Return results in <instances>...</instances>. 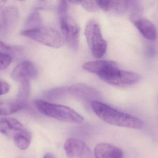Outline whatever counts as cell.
Segmentation results:
<instances>
[{
	"instance_id": "cell-1",
	"label": "cell",
	"mask_w": 158,
	"mask_h": 158,
	"mask_svg": "<svg viewBox=\"0 0 158 158\" xmlns=\"http://www.w3.org/2000/svg\"><path fill=\"white\" fill-rule=\"evenodd\" d=\"M83 68L95 73L101 79L115 86L131 85L139 81V74L131 71L121 70L116 62L109 60L89 61L84 64Z\"/></svg>"
},
{
	"instance_id": "cell-2",
	"label": "cell",
	"mask_w": 158,
	"mask_h": 158,
	"mask_svg": "<svg viewBox=\"0 0 158 158\" xmlns=\"http://www.w3.org/2000/svg\"><path fill=\"white\" fill-rule=\"evenodd\" d=\"M91 106L99 118L110 125L134 129H141L143 125L140 119L118 111L99 101H92Z\"/></svg>"
},
{
	"instance_id": "cell-3",
	"label": "cell",
	"mask_w": 158,
	"mask_h": 158,
	"mask_svg": "<svg viewBox=\"0 0 158 158\" xmlns=\"http://www.w3.org/2000/svg\"><path fill=\"white\" fill-rule=\"evenodd\" d=\"M35 105L40 113L49 117L69 123H80L83 122L82 116L69 107L52 104L41 99L35 100Z\"/></svg>"
},
{
	"instance_id": "cell-4",
	"label": "cell",
	"mask_w": 158,
	"mask_h": 158,
	"mask_svg": "<svg viewBox=\"0 0 158 158\" xmlns=\"http://www.w3.org/2000/svg\"><path fill=\"white\" fill-rule=\"evenodd\" d=\"M21 34L52 48L62 47L65 43L64 37L57 31L49 27L42 26L34 29L24 30Z\"/></svg>"
},
{
	"instance_id": "cell-5",
	"label": "cell",
	"mask_w": 158,
	"mask_h": 158,
	"mask_svg": "<svg viewBox=\"0 0 158 158\" xmlns=\"http://www.w3.org/2000/svg\"><path fill=\"white\" fill-rule=\"evenodd\" d=\"M85 34L87 44L93 56L100 58L106 53L107 42L104 39L98 23L92 19L86 24Z\"/></svg>"
},
{
	"instance_id": "cell-6",
	"label": "cell",
	"mask_w": 158,
	"mask_h": 158,
	"mask_svg": "<svg viewBox=\"0 0 158 158\" xmlns=\"http://www.w3.org/2000/svg\"><path fill=\"white\" fill-rule=\"evenodd\" d=\"M60 28L64 39L71 48H78L80 28L76 21L68 15L59 17Z\"/></svg>"
},
{
	"instance_id": "cell-7",
	"label": "cell",
	"mask_w": 158,
	"mask_h": 158,
	"mask_svg": "<svg viewBox=\"0 0 158 158\" xmlns=\"http://www.w3.org/2000/svg\"><path fill=\"white\" fill-rule=\"evenodd\" d=\"M19 18V11L17 7L9 6L0 12V37L10 36Z\"/></svg>"
},
{
	"instance_id": "cell-8",
	"label": "cell",
	"mask_w": 158,
	"mask_h": 158,
	"mask_svg": "<svg viewBox=\"0 0 158 158\" xmlns=\"http://www.w3.org/2000/svg\"><path fill=\"white\" fill-rule=\"evenodd\" d=\"M30 131L18 120L13 118H0V133L8 138H15Z\"/></svg>"
},
{
	"instance_id": "cell-9",
	"label": "cell",
	"mask_w": 158,
	"mask_h": 158,
	"mask_svg": "<svg viewBox=\"0 0 158 158\" xmlns=\"http://www.w3.org/2000/svg\"><path fill=\"white\" fill-rule=\"evenodd\" d=\"M131 20L142 35L148 40H156L157 32L155 25L146 18L139 15L138 13H132L130 16Z\"/></svg>"
},
{
	"instance_id": "cell-10",
	"label": "cell",
	"mask_w": 158,
	"mask_h": 158,
	"mask_svg": "<svg viewBox=\"0 0 158 158\" xmlns=\"http://www.w3.org/2000/svg\"><path fill=\"white\" fill-rule=\"evenodd\" d=\"M38 70L33 63L26 60L19 63L13 70L11 77L14 80L21 83L37 78Z\"/></svg>"
},
{
	"instance_id": "cell-11",
	"label": "cell",
	"mask_w": 158,
	"mask_h": 158,
	"mask_svg": "<svg viewBox=\"0 0 158 158\" xmlns=\"http://www.w3.org/2000/svg\"><path fill=\"white\" fill-rule=\"evenodd\" d=\"M64 148L69 158H83L90 154V149L86 144L77 138H68L65 142Z\"/></svg>"
},
{
	"instance_id": "cell-12",
	"label": "cell",
	"mask_w": 158,
	"mask_h": 158,
	"mask_svg": "<svg viewBox=\"0 0 158 158\" xmlns=\"http://www.w3.org/2000/svg\"><path fill=\"white\" fill-rule=\"evenodd\" d=\"M95 158H123V154L120 148L110 144L99 143L94 148Z\"/></svg>"
},
{
	"instance_id": "cell-13",
	"label": "cell",
	"mask_w": 158,
	"mask_h": 158,
	"mask_svg": "<svg viewBox=\"0 0 158 158\" xmlns=\"http://www.w3.org/2000/svg\"><path fill=\"white\" fill-rule=\"evenodd\" d=\"M25 102L17 99L13 101H0V115H9L14 114L26 107Z\"/></svg>"
},
{
	"instance_id": "cell-14",
	"label": "cell",
	"mask_w": 158,
	"mask_h": 158,
	"mask_svg": "<svg viewBox=\"0 0 158 158\" xmlns=\"http://www.w3.org/2000/svg\"><path fill=\"white\" fill-rule=\"evenodd\" d=\"M133 2L131 1H109L108 11L114 14H122L132 7Z\"/></svg>"
},
{
	"instance_id": "cell-15",
	"label": "cell",
	"mask_w": 158,
	"mask_h": 158,
	"mask_svg": "<svg viewBox=\"0 0 158 158\" xmlns=\"http://www.w3.org/2000/svg\"><path fill=\"white\" fill-rule=\"evenodd\" d=\"M42 26V19L41 15L38 12L31 14L25 23L24 30H29L40 28Z\"/></svg>"
},
{
	"instance_id": "cell-16",
	"label": "cell",
	"mask_w": 158,
	"mask_h": 158,
	"mask_svg": "<svg viewBox=\"0 0 158 158\" xmlns=\"http://www.w3.org/2000/svg\"><path fill=\"white\" fill-rule=\"evenodd\" d=\"M30 91L29 81H25L21 83V85L18 94V100L26 103V100L28 97Z\"/></svg>"
},
{
	"instance_id": "cell-17",
	"label": "cell",
	"mask_w": 158,
	"mask_h": 158,
	"mask_svg": "<svg viewBox=\"0 0 158 158\" xmlns=\"http://www.w3.org/2000/svg\"><path fill=\"white\" fill-rule=\"evenodd\" d=\"M21 50V48L19 46L8 45L0 41V53L9 55L12 57V55L19 54Z\"/></svg>"
},
{
	"instance_id": "cell-18",
	"label": "cell",
	"mask_w": 158,
	"mask_h": 158,
	"mask_svg": "<svg viewBox=\"0 0 158 158\" xmlns=\"http://www.w3.org/2000/svg\"><path fill=\"white\" fill-rule=\"evenodd\" d=\"M82 6L89 12H95L99 9L97 1H79Z\"/></svg>"
},
{
	"instance_id": "cell-19",
	"label": "cell",
	"mask_w": 158,
	"mask_h": 158,
	"mask_svg": "<svg viewBox=\"0 0 158 158\" xmlns=\"http://www.w3.org/2000/svg\"><path fill=\"white\" fill-rule=\"evenodd\" d=\"M12 60L11 56L0 53V70L6 69L8 67Z\"/></svg>"
},
{
	"instance_id": "cell-20",
	"label": "cell",
	"mask_w": 158,
	"mask_h": 158,
	"mask_svg": "<svg viewBox=\"0 0 158 158\" xmlns=\"http://www.w3.org/2000/svg\"><path fill=\"white\" fill-rule=\"evenodd\" d=\"M68 5L67 2L61 1L59 2L58 6V14L59 17L69 14Z\"/></svg>"
},
{
	"instance_id": "cell-21",
	"label": "cell",
	"mask_w": 158,
	"mask_h": 158,
	"mask_svg": "<svg viewBox=\"0 0 158 158\" xmlns=\"http://www.w3.org/2000/svg\"><path fill=\"white\" fill-rule=\"evenodd\" d=\"M97 2L99 8L102 9L104 12H108L109 6V1L100 0L97 1Z\"/></svg>"
},
{
	"instance_id": "cell-22",
	"label": "cell",
	"mask_w": 158,
	"mask_h": 158,
	"mask_svg": "<svg viewBox=\"0 0 158 158\" xmlns=\"http://www.w3.org/2000/svg\"><path fill=\"white\" fill-rule=\"evenodd\" d=\"M10 85L5 82L0 81V96L7 93L10 90Z\"/></svg>"
},
{
	"instance_id": "cell-23",
	"label": "cell",
	"mask_w": 158,
	"mask_h": 158,
	"mask_svg": "<svg viewBox=\"0 0 158 158\" xmlns=\"http://www.w3.org/2000/svg\"><path fill=\"white\" fill-rule=\"evenodd\" d=\"M146 53L148 55V56L152 57L155 56V55H156V50L153 46H150L147 48Z\"/></svg>"
},
{
	"instance_id": "cell-24",
	"label": "cell",
	"mask_w": 158,
	"mask_h": 158,
	"mask_svg": "<svg viewBox=\"0 0 158 158\" xmlns=\"http://www.w3.org/2000/svg\"><path fill=\"white\" fill-rule=\"evenodd\" d=\"M6 2H7L6 1H0V9H2L5 6Z\"/></svg>"
},
{
	"instance_id": "cell-25",
	"label": "cell",
	"mask_w": 158,
	"mask_h": 158,
	"mask_svg": "<svg viewBox=\"0 0 158 158\" xmlns=\"http://www.w3.org/2000/svg\"><path fill=\"white\" fill-rule=\"evenodd\" d=\"M43 158H54L53 156L51 154H47L44 156Z\"/></svg>"
}]
</instances>
